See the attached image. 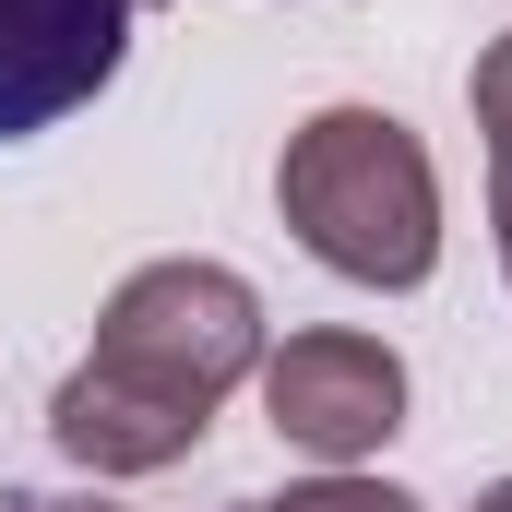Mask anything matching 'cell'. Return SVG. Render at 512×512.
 Instances as JSON below:
<instances>
[{"label":"cell","instance_id":"8","mask_svg":"<svg viewBox=\"0 0 512 512\" xmlns=\"http://www.w3.org/2000/svg\"><path fill=\"white\" fill-rule=\"evenodd\" d=\"M465 512H512V477H501V489H477V501H465Z\"/></svg>","mask_w":512,"mask_h":512},{"label":"cell","instance_id":"5","mask_svg":"<svg viewBox=\"0 0 512 512\" xmlns=\"http://www.w3.org/2000/svg\"><path fill=\"white\" fill-rule=\"evenodd\" d=\"M465 108H477V143H489V227H501V274H512V36L477 48Z\"/></svg>","mask_w":512,"mask_h":512},{"label":"cell","instance_id":"6","mask_svg":"<svg viewBox=\"0 0 512 512\" xmlns=\"http://www.w3.org/2000/svg\"><path fill=\"white\" fill-rule=\"evenodd\" d=\"M262 512H429V501H405L393 477H358V465H322L310 489H286V501H262Z\"/></svg>","mask_w":512,"mask_h":512},{"label":"cell","instance_id":"1","mask_svg":"<svg viewBox=\"0 0 512 512\" xmlns=\"http://www.w3.org/2000/svg\"><path fill=\"white\" fill-rule=\"evenodd\" d=\"M239 382H262V286L239 262L167 251L120 274V298L96 310V358L48 393V441L84 477H155L203 453Z\"/></svg>","mask_w":512,"mask_h":512},{"label":"cell","instance_id":"7","mask_svg":"<svg viewBox=\"0 0 512 512\" xmlns=\"http://www.w3.org/2000/svg\"><path fill=\"white\" fill-rule=\"evenodd\" d=\"M0 512H120L108 489H0Z\"/></svg>","mask_w":512,"mask_h":512},{"label":"cell","instance_id":"4","mask_svg":"<svg viewBox=\"0 0 512 512\" xmlns=\"http://www.w3.org/2000/svg\"><path fill=\"white\" fill-rule=\"evenodd\" d=\"M143 12L155 0H0V143L72 120L84 96H108Z\"/></svg>","mask_w":512,"mask_h":512},{"label":"cell","instance_id":"9","mask_svg":"<svg viewBox=\"0 0 512 512\" xmlns=\"http://www.w3.org/2000/svg\"><path fill=\"white\" fill-rule=\"evenodd\" d=\"M227 512H262V501H227Z\"/></svg>","mask_w":512,"mask_h":512},{"label":"cell","instance_id":"3","mask_svg":"<svg viewBox=\"0 0 512 512\" xmlns=\"http://www.w3.org/2000/svg\"><path fill=\"white\" fill-rule=\"evenodd\" d=\"M262 417L274 441L322 453V465H358L405 429V358L382 334H346V322H310L286 346H262Z\"/></svg>","mask_w":512,"mask_h":512},{"label":"cell","instance_id":"2","mask_svg":"<svg viewBox=\"0 0 512 512\" xmlns=\"http://www.w3.org/2000/svg\"><path fill=\"white\" fill-rule=\"evenodd\" d=\"M274 215L346 286H429L441 274V167L393 108H310L274 155Z\"/></svg>","mask_w":512,"mask_h":512}]
</instances>
